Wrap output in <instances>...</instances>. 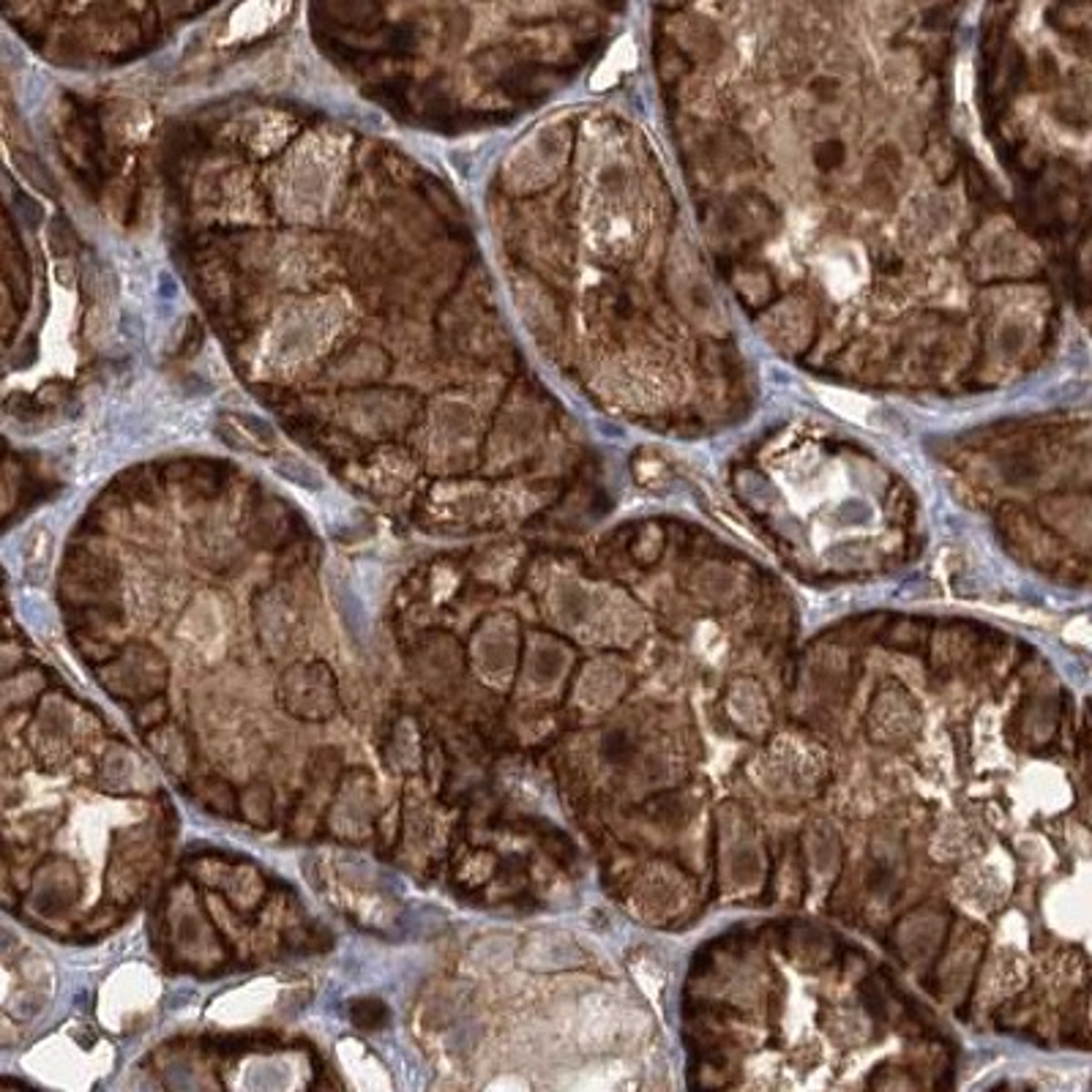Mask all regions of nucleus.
<instances>
[{
	"label": "nucleus",
	"mask_w": 1092,
	"mask_h": 1092,
	"mask_svg": "<svg viewBox=\"0 0 1092 1092\" xmlns=\"http://www.w3.org/2000/svg\"><path fill=\"white\" fill-rule=\"evenodd\" d=\"M52 554H55V536L47 525H36L28 539H25V549H22V563H25V577L28 582L33 585H42L44 579L49 577V568H52Z\"/></svg>",
	"instance_id": "nucleus-2"
},
{
	"label": "nucleus",
	"mask_w": 1092,
	"mask_h": 1092,
	"mask_svg": "<svg viewBox=\"0 0 1092 1092\" xmlns=\"http://www.w3.org/2000/svg\"><path fill=\"white\" fill-rule=\"evenodd\" d=\"M566 145H568V134L563 128H541L522 148V167H519L522 175H530V172L541 169V180H549L560 169V162L566 156Z\"/></svg>",
	"instance_id": "nucleus-1"
},
{
	"label": "nucleus",
	"mask_w": 1092,
	"mask_h": 1092,
	"mask_svg": "<svg viewBox=\"0 0 1092 1092\" xmlns=\"http://www.w3.org/2000/svg\"><path fill=\"white\" fill-rule=\"evenodd\" d=\"M604 754H606V759H612V762H623L626 756L631 754V740L626 732H609L606 735V740H604Z\"/></svg>",
	"instance_id": "nucleus-6"
},
{
	"label": "nucleus",
	"mask_w": 1092,
	"mask_h": 1092,
	"mask_svg": "<svg viewBox=\"0 0 1092 1092\" xmlns=\"http://www.w3.org/2000/svg\"><path fill=\"white\" fill-rule=\"evenodd\" d=\"M350 1019L361 1030H380L388 1021V1008L380 1000H358L350 1010Z\"/></svg>",
	"instance_id": "nucleus-5"
},
{
	"label": "nucleus",
	"mask_w": 1092,
	"mask_h": 1092,
	"mask_svg": "<svg viewBox=\"0 0 1092 1092\" xmlns=\"http://www.w3.org/2000/svg\"><path fill=\"white\" fill-rule=\"evenodd\" d=\"M197 795H200V800L208 806V811H216V814H233V811H235V795H233V790H230L227 784L216 781V779L200 781V784H197Z\"/></svg>",
	"instance_id": "nucleus-4"
},
{
	"label": "nucleus",
	"mask_w": 1092,
	"mask_h": 1092,
	"mask_svg": "<svg viewBox=\"0 0 1092 1092\" xmlns=\"http://www.w3.org/2000/svg\"><path fill=\"white\" fill-rule=\"evenodd\" d=\"M819 393V399L833 410V413H839V416H844V419L849 420H866V416H869V402L863 399V396H858V393H849V391H839V388H819L817 391Z\"/></svg>",
	"instance_id": "nucleus-3"
}]
</instances>
